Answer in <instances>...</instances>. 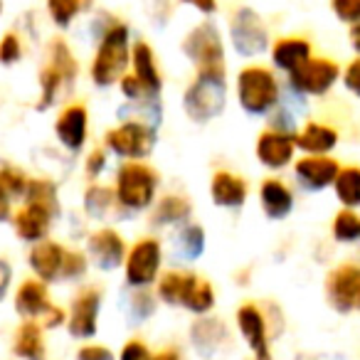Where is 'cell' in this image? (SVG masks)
Returning <instances> with one entry per match:
<instances>
[{
	"label": "cell",
	"mask_w": 360,
	"mask_h": 360,
	"mask_svg": "<svg viewBox=\"0 0 360 360\" xmlns=\"http://www.w3.org/2000/svg\"><path fill=\"white\" fill-rule=\"evenodd\" d=\"M13 306H15V314L22 321H37L45 330H55L67 326V311L62 306L52 304L47 284L35 279V276L25 279L18 286L15 296H13Z\"/></svg>",
	"instance_id": "obj_6"
},
{
	"label": "cell",
	"mask_w": 360,
	"mask_h": 360,
	"mask_svg": "<svg viewBox=\"0 0 360 360\" xmlns=\"http://www.w3.org/2000/svg\"><path fill=\"white\" fill-rule=\"evenodd\" d=\"M131 30L126 22L116 20L106 35L96 42V52L89 65V79L96 89L116 86L131 70Z\"/></svg>",
	"instance_id": "obj_1"
},
{
	"label": "cell",
	"mask_w": 360,
	"mask_h": 360,
	"mask_svg": "<svg viewBox=\"0 0 360 360\" xmlns=\"http://www.w3.org/2000/svg\"><path fill=\"white\" fill-rule=\"evenodd\" d=\"M193 217V202L186 195H163L160 200H155V205L150 207V227H183L188 225Z\"/></svg>",
	"instance_id": "obj_27"
},
{
	"label": "cell",
	"mask_w": 360,
	"mask_h": 360,
	"mask_svg": "<svg viewBox=\"0 0 360 360\" xmlns=\"http://www.w3.org/2000/svg\"><path fill=\"white\" fill-rule=\"evenodd\" d=\"M67 259V247L57 240H42L30 247L27 252V266H30L32 276L45 284H55L62 281V271H65Z\"/></svg>",
	"instance_id": "obj_19"
},
{
	"label": "cell",
	"mask_w": 360,
	"mask_h": 360,
	"mask_svg": "<svg viewBox=\"0 0 360 360\" xmlns=\"http://www.w3.org/2000/svg\"><path fill=\"white\" fill-rule=\"evenodd\" d=\"M227 37H230L232 50L245 60H257L271 47L269 27H266L264 18L250 6H240L230 15Z\"/></svg>",
	"instance_id": "obj_8"
},
{
	"label": "cell",
	"mask_w": 360,
	"mask_h": 360,
	"mask_svg": "<svg viewBox=\"0 0 360 360\" xmlns=\"http://www.w3.org/2000/svg\"><path fill=\"white\" fill-rule=\"evenodd\" d=\"M217 304V294L215 289H212V284L207 279H198L195 289H193L191 299H188L186 304V311H191L193 316H207L212 309H215Z\"/></svg>",
	"instance_id": "obj_39"
},
{
	"label": "cell",
	"mask_w": 360,
	"mask_h": 360,
	"mask_svg": "<svg viewBox=\"0 0 360 360\" xmlns=\"http://www.w3.org/2000/svg\"><path fill=\"white\" fill-rule=\"evenodd\" d=\"M150 360H183V353H180V348H163L158 353H153Z\"/></svg>",
	"instance_id": "obj_50"
},
{
	"label": "cell",
	"mask_w": 360,
	"mask_h": 360,
	"mask_svg": "<svg viewBox=\"0 0 360 360\" xmlns=\"http://www.w3.org/2000/svg\"><path fill=\"white\" fill-rule=\"evenodd\" d=\"M104 294L96 286H84L75 294L67 311V333L75 340H89L99 333V316Z\"/></svg>",
	"instance_id": "obj_12"
},
{
	"label": "cell",
	"mask_w": 360,
	"mask_h": 360,
	"mask_svg": "<svg viewBox=\"0 0 360 360\" xmlns=\"http://www.w3.org/2000/svg\"><path fill=\"white\" fill-rule=\"evenodd\" d=\"M340 163L333 155H301L294 160V180L306 193H323L333 188Z\"/></svg>",
	"instance_id": "obj_15"
},
{
	"label": "cell",
	"mask_w": 360,
	"mask_h": 360,
	"mask_svg": "<svg viewBox=\"0 0 360 360\" xmlns=\"http://www.w3.org/2000/svg\"><path fill=\"white\" fill-rule=\"evenodd\" d=\"M345 91L353 94L355 99H360V55H355L348 65L343 67V75H340Z\"/></svg>",
	"instance_id": "obj_44"
},
{
	"label": "cell",
	"mask_w": 360,
	"mask_h": 360,
	"mask_svg": "<svg viewBox=\"0 0 360 360\" xmlns=\"http://www.w3.org/2000/svg\"><path fill=\"white\" fill-rule=\"evenodd\" d=\"M82 207L84 215L94 222H104L111 212H119V202H116L114 186H104V183H89L82 198Z\"/></svg>",
	"instance_id": "obj_29"
},
{
	"label": "cell",
	"mask_w": 360,
	"mask_h": 360,
	"mask_svg": "<svg viewBox=\"0 0 360 360\" xmlns=\"http://www.w3.org/2000/svg\"><path fill=\"white\" fill-rule=\"evenodd\" d=\"M45 8L52 25L60 30H70L72 22L91 8V0H45Z\"/></svg>",
	"instance_id": "obj_35"
},
{
	"label": "cell",
	"mask_w": 360,
	"mask_h": 360,
	"mask_svg": "<svg viewBox=\"0 0 360 360\" xmlns=\"http://www.w3.org/2000/svg\"><path fill=\"white\" fill-rule=\"evenodd\" d=\"M296 136L281 134L274 129H264L255 141V155L259 160L262 168L271 170V173H279L286 170L289 165H294L296 160Z\"/></svg>",
	"instance_id": "obj_16"
},
{
	"label": "cell",
	"mask_w": 360,
	"mask_h": 360,
	"mask_svg": "<svg viewBox=\"0 0 360 360\" xmlns=\"http://www.w3.org/2000/svg\"><path fill=\"white\" fill-rule=\"evenodd\" d=\"M340 143V134L335 126L323 121H306L296 134V148L304 155H330Z\"/></svg>",
	"instance_id": "obj_25"
},
{
	"label": "cell",
	"mask_w": 360,
	"mask_h": 360,
	"mask_svg": "<svg viewBox=\"0 0 360 360\" xmlns=\"http://www.w3.org/2000/svg\"><path fill=\"white\" fill-rule=\"evenodd\" d=\"M250 198V186L232 170H215L210 178V200L222 210H240Z\"/></svg>",
	"instance_id": "obj_22"
},
{
	"label": "cell",
	"mask_w": 360,
	"mask_h": 360,
	"mask_svg": "<svg viewBox=\"0 0 360 360\" xmlns=\"http://www.w3.org/2000/svg\"><path fill=\"white\" fill-rule=\"evenodd\" d=\"M158 146V126L139 119H124L104 134V148L124 160H146Z\"/></svg>",
	"instance_id": "obj_7"
},
{
	"label": "cell",
	"mask_w": 360,
	"mask_h": 360,
	"mask_svg": "<svg viewBox=\"0 0 360 360\" xmlns=\"http://www.w3.org/2000/svg\"><path fill=\"white\" fill-rule=\"evenodd\" d=\"M160 186V175L143 160H124L116 168L114 193L119 210L126 215L146 212L155 205V193Z\"/></svg>",
	"instance_id": "obj_2"
},
{
	"label": "cell",
	"mask_w": 360,
	"mask_h": 360,
	"mask_svg": "<svg viewBox=\"0 0 360 360\" xmlns=\"http://www.w3.org/2000/svg\"><path fill=\"white\" fill-rule=\"evenodd\" d=\"M348 40H350V47H353L355 55H360V25H353L348 30Z\"/></svg>",
	"instance_id": "obj_51"
},
{
	"label": "cell",
	"mask_w": 360,
	"mask_h": 360,
	"mask_svg": "<svg viewBox=\"0 0 360 360\" xmlns=\"http://www.w3.org/2000/svg\"><path fill=\"white\" fill-rule=\"evenodd\" d=\"M330 13L343 25H360V0H330Z\"/></svg>",
	"instance_id": "obj_42"
},
{
	"label": "cell",
	"mask_w": 360,
	"mask_h": 360,
	"mask_svg": "<svg viewBox=\"0 0 360 360\" xmlns=\"http://www.w3.org/2000/svg\"><path fill=\"white\" fill-rule=\"evenodd\" d=\"M57 217L52 212L42 210L30 202H22V207L18 212H13V232L18 240L27 242V245H37L42 240H50V230L55 225Z\"/></svg>",
	"instance_id": "obj_20"
},
{
	"label": "cell",
	"mask_w": 360,
	"mask_h": 360,
	"mask_svg": "<svg viewBox=\"0 0 360 360\" xmlns=\"http://www.w3.org/2000/svg\"><path fill=\"white\" fill-rule=\"evenodd\" d=\"M188 338L191 345L202 360H212L215 355H220L230 343V328L222 319L217 316H198L188 328Z\"/></svg>",
	"instance_id": "obj_18"
},
{
	"label": "cell",
	"mask_w": 360,
	"mask_h": 360,
	"mask_svg": "<svg viewBox=\"0 0 360 360\" xmlns=\"http://www.w3.org/2000/svg\"><path fill=\"white\" fill-rule=\"evenodd\" d=\"M11 350L18 360H47L45 328L37 321H22L13 333Z\"/></svg>",
	"instance_id": "obj_28"
},
{
	"label": "cell",
	"mask_w": 360,
	"mask_h": 360,
	"mask_svg": "<svg viewBox=\"0 0 360 360\" xmlns=\"http://www.w3.org/2000/svg\"><path fill=\"white\" fill-rule=\"evenodd\" d=\"M340 75H343V70L335 60L314 55L309 62H304L299 70L286 77V86L304 99H321L338 84Z\"/></svg>",
	"instance_id": "obj_10"
},
{
	"label": "cell",
	"mask_w": 360,
	"mask_h": 360,
	"mask_svg": "<svg viewBox=\"0 0 360 360\" xmlns=\"http://www.w3.org/2000/svg\"><path fill=\"white\" fill-rule=\"evenodd\" d=\"M333 195L340 207L358 210L360 207V165H340V173L333 183Z\"/></svg>",
	"instance_id": "obj_33"
},
{
	"label": "cell",
	"mask_w": 360,
	"mask_h": 360,
	"mask_svg": "<svg viewBox=\"0 0 360 360\" xmlns=\"http://www.w3.org/2000/svg\"><path fill=\"white\" fill-rule=\"evenodd\" d=\"M55 139L72 155L84 150L86 139H89V111L82 101H72L57 114Z\"/></svg>",
	"instance_id": "obj_17"
},
{
	"label": "cell",
	"mask_w": 360,
	"mask_h": 360,
	"mask_svg": "<svg viewBox=\"0 0 360 360\" xmlns=\"http://www.w3.org/2000/svg\"><path fill=\"white\" fill-rule=\"evenodd\" d=\"M235 94L237 104L247 116H269L281 104L284 86L271 67L247 65L237 72Z\"/></svg>",
	"instance_id": "obj_3"
},
{
	"label": "cell",
	"mask_w": 360,
	"mask_h": 360,
	"mask_svg": "<svg viewBox=\"0 0 360 360\" xmlns=\"http://www.w3.org/2000/svg\"><path fill=\"white\" fill-rule=\"evenodd\" d=\"M330 237L338 245H358L360 242V212L340 207L330 220Z\"/></svg>",
	"instance_id": "obj_36"
},
{
	"label": "cell",
	"mask_w": 360,
	"mask_h": 360,
	"mask_svg": "<svg viewBox=\"0 0 360 360\" xmlns=\"http://www.w3.org/2000/svg\"><path fill=\"white\" fill-rule=\"evenodd\" d=\"M163 274V245L158 237H141L129 247L124 279L129 289H150Z\"/></svg>",
	"instance_id": "obj_9"
},
{
	"label": "cell",
	"mask_w": 360,
	"mask_h": 360,
	"mask_svg": "<svg viewBox=\"0 0 360 360\" xmlns=\"http://www.w3.org/2000/svg\"><path fill=\"white\" fill-rule=\"evenodd\" d=\"M109 150L106 148H91L89 153H86V160H84V175L91 180V183H96V180L104 175L106 165H109Z\"/></svg>",
	"instance_id": "obj_43"
},
{
	"label": "cell",
	"mask_w": 360,
	"mask_h": 360,
	"mask_svg": "<svg viewBox=\"0 0 360 360\" xmlns=\"http://www.w3.org/2000/svg\"><path fill=\"white\" fill-rule=\"evenodd\" d=\"M198 279H200V276L193 274V271L168 269L160 274L158 284H155V296H158V301L165 306H180V309H186Z\"/></svg>",
	"instance_id": "obj_26"
},
{
	"label": "cell",
	"mask_w": 360,
	"mask_h": 360,
	"mask_svg": "<svg viewBox=\"0 0 360 360\" xmlns=\"http://www.w3.org/2000/svg\"><path fill=\"white\" fill-rule=\"evenodd\" d=\"M150 358H153V353H150V348L141 338L126 340L119 353V360H150Z\"/></svg>",
	"instance_id": "obj_46"
},
{
	"label": "cell",
	"mask_w": 360,
	"mask_h": 360,
	"mask_svg": "<svg viewBox=\"0 0 360 360\" xmlns=\"http://www.w3.org/2000/svg\"><path fill=\"white\" fill-rule=\"evenodd\" d=\"M75 360H119L114 355V350L109 345H101V343H84L79 350H77Z\"/></svg>",
	"instance_id": "obj_45"
},
{
	"label": "cell",
	"mask_w": 360,
	"mask_h": 360,
	"mask_svg": "<svg viewBox=\"0 0 360 360\" xmlns=\"http://www.w3.org/2000/svg\"><path fill=\"white\" fill-rule=\"evenodd\" d=\"M11 220H13V200L0 188V225H6Z\"/></svg>",
	"instance_id": "obj_49"
},
{
	"label": "cell",
	"mask_w": 360,
	"mask_h": 360,
	"mask_svg": "<svg viewBox=\"0 0 360 360\" xmlns=\"http://www.w3.org/2000/svg\"><path fill=\"white\" fill-rule=\"evenodd\" d=\"M89 257L86 252L79 250H67V259H65V271H62V281H79L86 276L89 271Z\"/></svg>",
	"instance_id": "obj_41"
},
{
	"label": "cell",
	"mask_w": 360,
	"mask_h": 360,
	"mask_svg": "<svg viewBox=\"0 0 360 360\" xmlns=\"http://www.w3.org/2000/svg\"><path fill=\"white\" fill-rule=\"evenodd\" d=\"M37 86H40V99H37V111H47L55 106L57 96L62 94V89L67 86V82L62 79V75L57 70H52L50 65H45L37 75Z\"/></svg>",
	"instance_id": "obj_37"
},
{
	"label": "cell",
	"mask_w": 360,
	"mask_h": 360,
	"mask_svg": "<svg viewBox=\"0 0 360 360\" xmlns=\"http://www.w3.org/2000/svg\"><path fill=\"white\" fill-rule=\"evenodd\" d=\"M22 202H30V205H37L42 210L52 212L55 217H60V186L52 178H30V186H27Z\"/></svg>",
	"instance_id": "obj_32"
},
{
	"label": "cell",
	"mask_w": 360,
	"mask_h": 360,
	"mask_svg": "<svg viewBox=\"0 0 360 360\" xmlns=\"http://www.w3.org/2000/svg\"><path fill=\"white\" fill-rule=\"evenodd\" d=\"M11 286H13V266H11V262L0 257V304L8 299Z\"/></svg>",
	"instance_id": "obj_47"
},
{
	"label": "cell",
	"mask_w": 360,
	"mask_h": 360,
	"mask_svg": "<svg viewBox=\"0 0 360 360\" xmlns=\"http://www.w3.org/2000/svg\"><path fill=\"white\" fill-rule=\"evenodd\" d=\"M47 65L60 72L67 86L75 84L77 77H79V62H77L72 47L67 45V40H62V37H55V40L47 42Z\"/></svg>",
	"instance_id": "obj_31"
},
{
	"label": "cell",
	"mask_w": 360,
	"mask_h": 360,
	"mask_svg": "<svg viewBox=\"0 0 360 360\" xmlns=\"http://www.w3.org/2000/svg\"><path fill=\"white\" fill-rule=\"evenodd\" d=\"M3 11H6V0H0V18H3Z\"/></svg>",
	"instance_id": "obj_52"
},
{
	"label": "cell",
	"mask_w": 360,
	"mask_h": 360,
	"mask_svg": "<svg viewBox=\"0 0 360 360\" xmlns=\"http://www.w3.org/2000/svg\"><path fill=\"white\" fill-rule=\"evenodd\" d=\"M296 205V198L294 191L286 186L281 178H264L259 186V207L264 212L266 220L271 222H281L294 212Z\"/></svg>",
	"instance_id": "obj_23"
},
{
	"label": "cell",
	"mask_w": 360,
	"mask_h": 360,
	"mask_svg": "<svg viewBox=\"0 0 360 360\" xmlns=\"http://www.w3.org/2000/svg\"><path fill=\"white\" fill-rule=\"evenodd\" d=\"M131 75L141 82L146 91H148L153 99H160V91H163V77L158 70V57H155L153 47L143 40H136L131 47Z\"/></svg>",
	"instance_id": "obj_24"
},
{
	"label": "cell",
	"mask_w": 360,
	"mask_h": 360,
	"mask_svg": "<svg viewBox=\"0 0 360 360\" xmlns=\"http://www.w3.org/2000/svg\"><path fill=\"white\" fill-rule=\"evenodd\" d=\"M180 3H183V6L195 8V11L202 13L205 18H210L217 13V0H180Z\"/></svg>",
	"instance_id": "obj_48"
},
{
	"label": "cell",
	"mask_w": 360,
	"mask_h": 360,
	"mask_svg": "<svg viewBox=\"0 0 360 360\" xmlns=\"http://www.w3.org/2000/svg\"><path fill=\"white\" fill-rule=\"evenodd\" d=\"M311 57H314V45H311L309 37H301V35L279 37V40H274L269 47L271 67H274L276 72H284L286 77L299 70L304 62H309Z\"/></svg>",
	"instance_id": "obj_21"
},
{
	"label": "cell",
	"mask_w": 360,
	"mask_h": 360,
	"mask_svg": "<svg viewBox=\"0 0 360 360\" xmlns=\"http://www.w3.org/2000/svg\"><path fill=\"white\" fill-rule=\"evenodd\" d=\"M129 247L121 232L114 227H101V230L89 232L86 237V257L99 271H116L124 266Z\"/></svg>",
	"instance_id": "obj_14"
},
{
	"label": "cell",
	"mask_w": 360,
	"mask_h": 360,
	"mask_svg": "<svg viewBox=\"0 0 360 360\" xmlns=\"http://www.w3.org/2000/svg\"><path fill=\"white\" fill-rule=\"evenodd\" d=\"M25 55V45L18 32H6L0 37V65L3 67H15Z\"/></svg>",
	"instance_id": "obj_40"
},
{
	"label": "cell",
	"mask_w": 360,
	"mask_h": 360,
	"mask_svg": "<svg viewBox=\"0 0 360 360\" xmlns=\"http://www.w3.org/2000/svg\"><path fill=\"white\" fill-rule=\"evenodd\" d=\"M180 50L186 60L195 67V75H217L227 77V60H225V37L220 27L212 20H202L186 32Z\"/></svg>",
	"instance_id": "obj_4"
},
{
	"label": "cell",
	"mask_w": 360,
	"mask_h": 360,
	"mask_svg": "<svg viewBox=\"0 0 360 360\" xmlns=\"http://www.w3.org/2000/svg\"><path fill=\"white\" fill-rule=\"evenodd\" d=\"M227 106V77L195 75L183 91V111L193 124H210Z\"/></svg>",
	"instance_id": "obj_5"
},
{
	"label": "cell",
	"mask_w": 360,
	"mask_h": 360,
	"mask_svg": "<svg viewBox=\"0 0 360 360\" xmlns=\"http://www.w3.org/2000/svg\"><path fill=\"white\" fill-rule=\"evenodd\" d=\"M235 323H237V330H240L242 340H245L247 348H250L252 360H274V355H271L269 323H266V314L259 304L245 301V304L237 309Z\"/></svg>",
	"instance_id": "obj_13"
},
{
	"label": "cell",
	"mask_w": 360,
	"mask_h": 360,
	"mask_svg": "<svg viewBox=\"0 0 360 360\" xmlns=\"http://www.w3.org/2000/svg\"><path fill=\"white\" fill-rule=\"evenodd\" d=\"M326 301L335 314H360V264L343 262L326 276Z\"/></svg>",
	"instance_id": "obj_11"
},
{
	"label": "cell",
	"mask_w": 360,
	"mask_h": 360,
	"mask_svg": "<svg viewBox=\"0 0 360 360\" xmlns=\"http://www.w3.org/2000/svg\"><path fill=\"white\" fill-rule=\"evenodd\" d=\"M27 186H30V178L20 168L11 163L0 165V188L11 200H25Z\"/></svg>",
	"instance_id": "obj_38"
},
{
	"label": "cell",
	"mask_w": 360,
	"mask_h": 360,
	"mask_svg": "<svg viewBox=\"0 0 360 360\" xmlns=\"http://www.w3.org/2000/svg\"><path fill=\"white\" fill-rule=\"evenodd\" d=\"M205 247H207V235L202 230V225L198 222H188V225L178 227L173 237V252L180 262H198L202 255H205Z\"/></svg>",
	"instance_id": "obj_30"
},
{
	"label": "cell",
	"mask_w": 360,
	"mask_h": 360,
	"mask_svg": "<svg viewBox=\"0 0 360 360\" xmlns=\"http://www.w3.org/2000/svg\"><path fill=\"white\" fill-rule=\"evenodd\" d=\"M124 314L129 316L131 323H146L158 309V296L150 289H129L124 294Z\"/></svg>",
	"instance_id": "obj_34"
}]
</instances>
